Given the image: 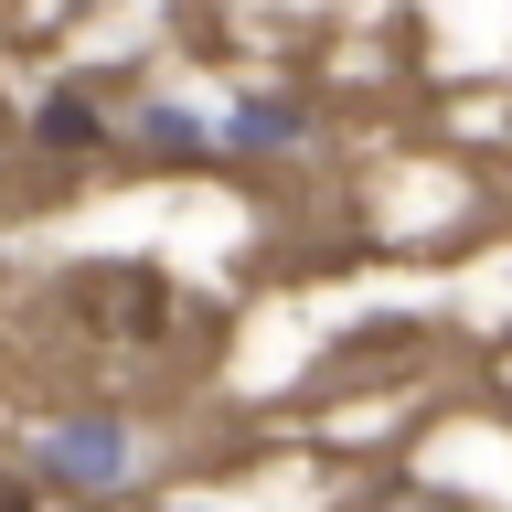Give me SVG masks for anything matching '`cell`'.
<instances>
[{
	"mask_svg": "<svg viewBox=\"0 0 512 512\" xmlns=\"http://www.w3.org/2000/svg\"><path fill=\"white\" fill-rule=\"evenodd\" d=\"M32 139H43V150H107L118 128H107V96H96V75H64V86L32 107Z\"/></svg>",
	"mask_w": 512,
	"mask_h": 512,
	"instance_id": "3",
	"label": "cell"
},
{
	"mask_svg": "<svg viewBox=\"0 0 512 512\" xmlns=\"http://www.w3.org/2000/svg\"><path fill=\"white\" fill-rule=\"evenodd\" d=\"M128 150H150V160H192V150H203V128H192L182 107H139V118H128Z\"/></svg>",
	"mask_w": 512,
	"mask_h": 512,
	"instance_id": "4",
	"label": "cell"
},
{
	"mask_svg": "<svg viewBox=\"0 0 512 512\" xmlns=\"http://www.w3.org/2000/svg\"><path fill=\"white\" fill-rule=\"evenodd\" d=\"M43 470L75 480V491H118L128 480V427L118 416H64L54 438H43Z\"/></svg>",
	"mask_w": 512,
	"mask_h": 512,
	"instance_id": "2",
	"label": "cell"
},
{
	"mask_svg": "<svg viewBox=\"0 0 512 512\" xmlns=\"http://www.w3.org/2000/svg\"><path fill=\"white\" fill-rule=\"evenodd\" d=\"M0 512H43V491H32L22 470H0Z\"/></svg>",
	"mask_w": 512,
	"mask_h": 512,
	"instance_id": "6",
	"label": "cell"
},
{
	"mask_svg": "<svg viewBox=\"0 0 512 512\" xmlns=\"http://www.w3.org/2000/svg\"><path fill=\"white\" fill-rule=\"evenodd\" d=\"M64 310L96 320V342H160L171 331V278L160 267H139V256H107V267H75L64 278Z\"/></svg>",
	"mask_w": 512,
	"mask_h": 512,
	"instance_id": "1",
	"label": "cell"
},
{
	"mask_svg": "<svg viewBox=\"0 0 512 512\" xmlns=\"http://www.w3.org/2000/svg\"><path fill=\"white\" fill-rule=\"evenodd\" d=\"M299 107H267V96H256V107H235V128H224V150H278V139H299Z\"/></svg>",
	"mask_w": 512,
	"mask_h": 512,
	"instance_id": "5",
	"label": "cell"
}]
</instances>
